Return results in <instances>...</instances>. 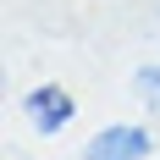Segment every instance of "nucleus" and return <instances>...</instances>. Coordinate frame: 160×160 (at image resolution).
<instances>
[{
	"instance_id": "obj_1",
	"label": "nucleus",
	"mask_w": 160,
	"mask_h": 160,
	"mask_svg": "<svg viewBox=\"0 0 160 160\" xmlns=\"http://www.w3.org/2000/svg\"><path fill=\"white\" fill-rule=\"evenodd\" d=\"M155 138L144 127H132V122H116V127L94 132L88 144H83V160H149Z\"/></svg>"
},
{
	"instance_id": "obj_2",
	"label": "nucleus",
	"mask_w": 160,
	"mask_h": 160,
	"mask_svg": "<svg viewBox=\"0 0 160 160\" xmlns=\"http://www.w3.org/2000/svg\"><path fill=\"white\" fill-rule=\"evenodd\" d=\"M22 116L33 122V132H61L72 116H78V99L66 94V88H55V83H44V88H33L28 99H22Z\"/></svg>"
},
{
	"instance_id": "obj_3",
	"label": "nucleus",
	"mask_w": 160,
	"mask_h": 160,
	"mask_svg": "<svg viewBox=\"0 0 160 160\" xmlns=\"http://www.w3.org/2000/svg\"><path fill=\"white\" fill-rule=\"evenodd\" d=\"M132 88H138V99H144V105H155V111H160V66H144Z\"/></svg>"
}]
</instances>
